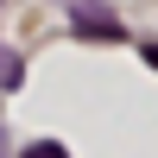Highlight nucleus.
<instances>
[{"mask_svg": "<svg viewBox=\"0 0 158 158\" xmlns=\"http://www.w3.org/2000/svg\"><path fill=\"white\" fill-rule=\"evenodd\" d=\"M70 6H76V13H89V0H70Z\"/></svg>", "mask_w": 158, "mask_h": 158, "instance_id": "nucleus-2", "label": "nucleus"}, {"mask_svg": "<svg viewBox=\"0 0 158 158\" xmlns=\"http://www.w3.org/2000/svg\"><path fill=\"white\" fill-rule=\"evenodd\" d=\"M146 57H152V63H158V44H146Z\"/></svg>", "mask_w": 158, "mask_h": 158, "instance_id": "nucleus-3", "label": "nucleus"}, {"mask_svg": "<svg viewBox=\"0 0 158 158\" xmlns=\"http://www.w3.org/2000/svg\"><path fill=\"white\" fill-rule=\"evenodd\" d=\"M25 158H63V146H51V139H44V146H32Z\"/></svg>", "mask_w": 158, "mask_h": 158, "instance_id": "nucleus-1", "label": "nucleus"}]
</instances>
